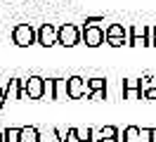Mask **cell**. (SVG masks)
<instances>
[{
	"label": "cell",
	"instance_id": "7a4b0ae2",
	"mask_svg": "<svg viewBox=\"0 0 156 142\" xmlns=\"http://www.w3.org/2000/svg\"><path fill=\"white\" fill-rule=\"evenodd\" d=\"M83 40V28H78L76 24H62L57 28V43L64 47H73Z\"/></svg>",
	"mask_w": 156,
	"mask_h": 142
},
{
	"label": "cell",
	"instance_id": "2e32d148",
	"mask_svg": "<svg viewBox=\"0 0 156 142\" xmlns=\"http://www.w3.org/2000/svg\"><path fill=\"white\" fill-rule=\"evenodd\" d=\"M21 128H5L2 130V142H19Z\"/></svg>",
	"mask_w": 156,
	"mask_h": 142
},
{
	"label": "cell",
	"instance_id": "30bf717a",
	"mask_svg": "<svg viewBox=\"0 0 156 142\" xmlns=\"http://www.w3.org/2000/svg\"><path fill=\"white\" fill-rule=\"evenodd\" d=\"M5 97L10 100H24V78H10V83L5 85Z\"/></svg>",
	"mask_w": 156,
	"mask_h": 142
},
{
	"label": "cell",
	"instance_id": "ba28073f",
	"mask_svg": "<svg viewBox=\"0 0 156 142\" xmlns=\"http://www.w3.org/2000/svg\"><path fill=\"white\" fill-rule=\"evenodd\" d=\"M66 93H69V100H80L83 95H88L85 78H80V76H71V78H66Z\"/></svg>",
	"mask_w": 156,
	"mask_h": 142
},
{
	"label": "cell",
	"instance_id": "9c48e42d",
	"mask_svg": "<svg viewBox=\"0 0 156 142\" xmlns=\"http://www.w3.org/2000/svg\"><path fill=\"white\" fill-rule=\"evenodd\" d=\"M38 45H43V47L57 45V26H52V24H43V26L38 28Z\"/></svg>",
	"mask_w": 156,
	"mask_h": 142
},
{
	"label": "cell",
	"instance_id": "8992f818",
	"mask_svg": "<svg viewBox=\"0 0 156 142\" xmlns=\"http://www.w3.org/2000/svg\"><path fill=\"white\" fill-rule=\"evenodd\" d=\"M104 31H107V45H111V47L128 45V28L126 26H121V24H109Z\"/></svg>",
	"mask_w": 156,
	"mask_h": 142
},
{
	"label": "cell",
	"instance_id": "8fae6325",
	"mask_svg": "<svg viewBox=\"0 0 156 142\" xmlns=\"http://www.w3.org/2000/svg\"><path fill=\"white\" fill-rule=\"evenodd\" d=\"M19 142H40V130L33 126H24L19 133Z\"/></svg>",
	"mask_w": 156,
	"mask_h": 142
},
{
	"label": "cell",
	"instance_id": "52a82bcc",
	"mask_svg": "<svg viewBox=\"0 0 156 142\" xmlns=\"http://www.w3.org/2000/svg\"><path fill=\"white\" fill-rule=\"evenodd\" d=\"M107 40V31L102 26H83V43L88 47H99Z\"/></svg>",
	"mask_w": 156,
	"mask_h": 142
},
{
	"label": "cell",
	"instance_id": "44dd1931",
	"mask_svg": "<svg viewBox=\"0 0 156 142\" xmlns=\"http://www.w3.org/2000/svg\"><path fill=\"white\" fill-rule=\"evenodd\" d=\"M142 97H144V100H156V88H154V90H147V93H142Z\"/></svg>",
	"mask_w": 156,
	"mask_h": 142
},
{
	"label": "cell",
	"instance_id": "603a6c76",
	"mask_svg": "<svg viewBox=\"0 0 156 142\" xmlns=\"http://www.w3.org/2000/svg\"><path fill=\"white\" fill-rule=\"evenodd\" d=\"M0 142H2V130H0Z\"/></svg>",
	"mask_w": 156,
	"mask_h": 142
},
{
	"label": "cell",
	"instance_id": "e0dca14e",
	"mask_svg": "<svg viewBox=\"0 0 156 142\" xmlns=\"http://www.w3.org/2000/svg\"><path fill=\"white\" fill-rule=\"evenodd\" d=\"M142 137H147V142H156V128H144Z\"/></svg>",
	"mask_w": 156,
	"mask_h": 142
},
{
	"label": "cell",
	"instance_id": "277c9868",
	"mask_svg": "<svg viewBox=\"0 0 156 142\" xmlns=\"http://www.w3.org/2000/svg\"><path fill=\"white\" fill-rule=\"evenodd\" d=\"M45 97L52 100V102L69 97V93H66V78H45Z\"/></svg>",
	"mask_w": 156,
	"mask_h": 142
},
{
	"label": "cell",
	"instance_id": "3957f363",
	"mask_svg": "<svg viewBox=\"0 0 156 142\" xmlns=\"http://www.w3.org/2000/svg\"><path fill=\"white\" fill-rule=\"evenodd\" d=\"M128 45L130 47L151 45V31H149V26H144V24L130 26V31H128Z\"/></svg>",
	"mask_w": 156,
	"mask_h": 142
},
{
	"label": "cell",
	"instance_id": "7c38bea8",
	"mask_svg": "<svg viewBox=\"0 0 156 142\" xmlns=\"http://www.w3.org/2000/svg\"><path fill=\"white\" fill-rule=\"evenodd\" d=\"M71 135L78 142H95V130L92 128H71Z\"/></svg>",
	"mask_w": 156,
	"mask_h": 142
},
{
	"label": "cell",
	"instance_id": "7402d4cb",
	"mask_svg": "<svg viewBox=\"0 0 156 142\" xmlns=\"http://www.w3.org/2000/svg\"><path fill=\"white\" fill-rule=\"evenodd\" d=\"M95 142H118V137H95Z\"/></svg>",
	"mask_w": 156,
	"mask_h": 142
},
{
	"label": "cell",
	"instance_id": "ffe728a7",
	"mask_svg": "<svg viewBox=\"0 0 156 142\" xmlns=\"http://www.w3.org/2000/svg\"><path fill=\"white\" fill-rule=\"evenodd\" d=\"M5 102H7V97H5V85L0 83V109L5 107Z\"/></svg>",
	"mask_w": 156,
	"mask_h": 142
},
{
	"label": "cell",
	"instance_id": "6da1fadb",
	"mask_svg": "<svg viewBox=\"0 0 156 142\" xmlns=\"http://www.w3.org/2000/svg\"><path fill=\"white\" fill-rule=\"evenodd\" d=\"M12 43L17 47H29L38 43V28H33L31 24H19L12 28Z\"/></svg>",
	"mask_w": 156,
	"mask_h": 142
},
{
	"label": "cell",
	"instance_id": "5bb4252c",
	"mask_svg": "<svg viewBox=\"0 0 156 142\" xmlns=\"http://www.w3.org/2000/svg\"><path fill=\"white\" fill-rule=\"evenodd\" d=\"M85 85H88V95L95 93V90H107V81L104 78H90V81H85Z\"/></svg>",
	"mask_w": 156,
	"mask_h": 142
},
{
	"label": "cell",
	"instance_id": "d6986e66",
	"mask_svg": "<svg viewBox=\"0 0 156 142\" xmlns=\"http://www.w3.org/2000/svg\"><path fill=\"white\" fill-rule=\"evenodd\" d=\"M104 21V17H88L85 19V26H99Z\"/></svg>",
	"mask_w": 156,
	"mask_h": 142
},
{
	"label": "cell",
	"instance_id": "ac0fdd59",
	"mask_svg": "<svg viewBox=\"0 0 156 142\" xmlns=\"http://www.w3.org/2000/svg\"><path fill=\"white\" fill-rule=\"evenodd\" d=\"M92 102H99V100H107V90H95V93H90L88 95Z\"/></svg>",
	"mask_w": 156,
	"mask_h": 142
},
{
	"label": "cell",
	"instance_id": "5b68a950",
	"mask_svg": "<svg viewBox=\"0 0 156 142\" xmlns=\"http://www.w3.org/2000/svg\"><path fill=\"white\" fill-rule=\"evenodd\" d=\"M24 95L29 100H43L45 97V78H40V76L24 78Z\"/></svg>",
	"mask_w": 156,
	"mask_h": 142
},
{
	"label": "cell",
	"instance_id": "9a60e30c",
	"mask_svg": "<svg viewBox=\"0 0 156 142\" xmlns=\"http://www.w3.org/2000/svg\"><path fill=\"white\" fill-rule=\"evenodd\" d=\"M95 137H118V128L116 126H104V128L95 130Z\"/></svg>",
	"mask_w": 156,
	"mask_h": 142
},
{
	"label": "cell",
	"instance_id": "4fadbf2b",
	"mask_svg": "<svg viewBox=\"0 0 156 142\" xmlns=\"http://www.w3.org/2000/svg\"><path fill=\"white\" fill-rule=\"evenodd\" d=\"M123 142H142V130L137 126H128L123 130Z\"/></svg>",
	"mask_w": 156,
	"mask_h": 142
}]
</instances>
